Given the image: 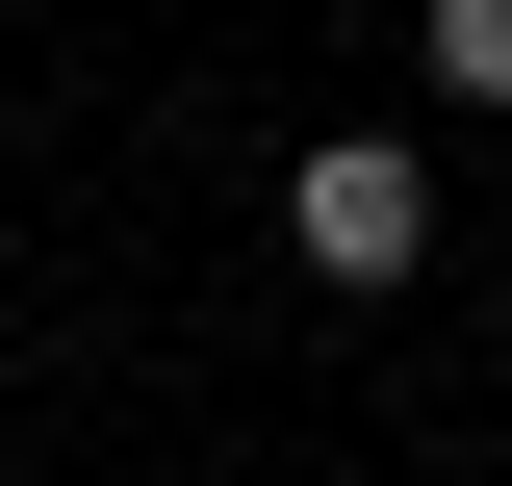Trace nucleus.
I'll return each instance as SVG.
<instances>
[{"mask_svg":"<svg viewBox=\"0 0 512 486\" xmlns=\"http://www.w3.org/2000/svg\"><path fill=\"white\" fill-rule=\"evenodd\" d=\"M436 77H461V103H512V0H436Z\"/></svg>","mask_w":512,"mask_h":486,"instance_id":"2","label":"nucleus"},{"mask_svg":"<svg viewBox=\"0 0 512 486\" xmlns=\"http://www.w3.org/2000/svg\"><path fill=\"white\" fill-rule=\"evenodd\" d=\"M282 256H308L333 307H384L410 256H436V154H410V128H333L308 180H282Z\"/></svg>","mask_w":512,"mask_h":486,"instance_id":"1","label":"nucleus"}]
</instances>
